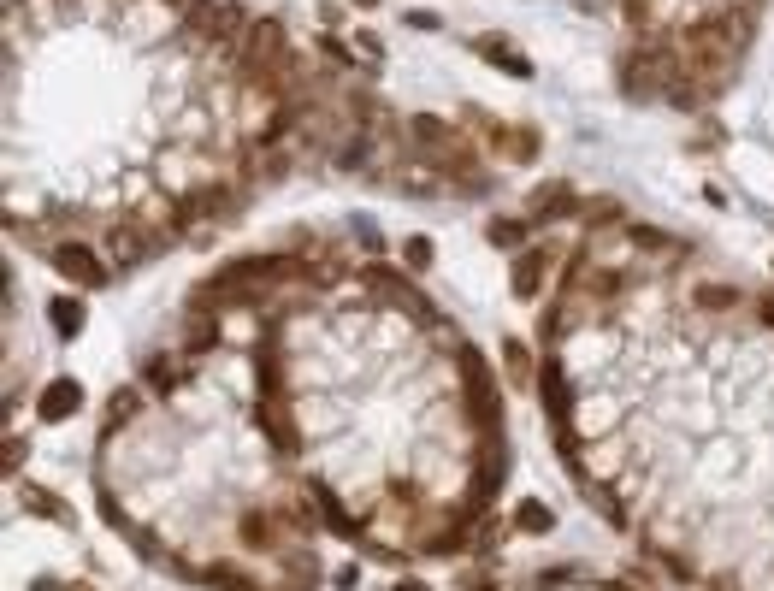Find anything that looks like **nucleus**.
I'll use <instances>...</instances> for the list:
<instances>
[{
  "instance_id": "1",
  "label": "nucleus",
  "mask_w": 774,
  "mask_h": 591,
  "mask_svg": "<svg viewBox=\"0 0 774 591\" xmlns=\"http://www.w3.org/2000/svg\"><path fill=\"white\" fill-rule=\"evenodd\" d=\"M160 243H172V237H166V225H148V219H136V213H125V219H113V225H107V255L119 261V272L148 266V255H154Z\"/></svg>"
},
{
  "instance_id": "2",
  "label": "nucleus",
  "mask_w": 774,
  "mask_h": 591,
  "mask_svg": "<svg viewBox=\"0 0 774 591\" xmlns=\"http://www.w3.org/2000/svg\"><path fill=\"white\" fill-rule=\"evenodd\" d=\"M48 266L60 272V278L71 284V290H77V296H83V290H107V284H113V266L101 261L89 243H77V237L54 243V249H48Z\"/></svg>"
},
{
  "instance_id": "3",
  "label": "nucleus",
  "mask_w": 774,
  "mask_h": 591,
  "mask_svg": "<svg viewBox=\"0 0 774 591\" xmlns=\"http://www.w3.org/2000/svg\"><path fill=\"white\" fill-rule=\"evenodd\" d=\"M556 243H526L515 261H509V290H515L520 302H538L544 296V284H550V272H556Z\"/></svg>"
},
{
  "instance_id": "4",
  "label": "nucleus",
  "mask_w": 774,
  "mask_h": 591,
  "mask_svg": "<svg viewBox=\"0 0 774 591\" xmlns=\"http://www.w3.org/2000/svg\"><path fill=\"white\" fill-rule=\"evenodd\" d=\"M461 379H467V408H473L479 432L503 426V396H497V385H491V373H485V361H479L473 349H461Z\"/></svg>"
},
{
  "instance_id": "5",
  "label": "nucleus",
  "mask_w": 774,
  "mask_h": 591,
  "mask_svg": "<svg viewBox=\"0 0 774 591\" xmlns=\"http://www.w3.org/2000/svg\"><path fill=\"white\" fill-rule=\"evenodd\" d=\"M526 219H580V190L568 178H550V184H532L526 190Z\"/></svg>"
},
{
  "instance_id": "6",
  "label": "nucleus",
  "mask_w": 774,
  "mask_h": 591,
  "mask_svg": "<svg viewBox=\"0 0 774 591\" xmlns=\"http://www.w3.org/2000/svg\"><path fill=\"white\" fill-rule=\"evenodd\" d=\"M538 396H544L550 420H556V426H568V414H574V391H568V373H562V355H556V349H544V367H538Z\"/></svg>"
},
{
  "instance_id": "7",
  "label": "nucleus",
  "mask_w": 774,
  "mask_h": 591,
  "mask_svg": "<svg viewBox=\"0 0 774 591\" xmlns=\"http://www.w3.org/2000/svg\"><path fill=\"white\" fill-rule=\"evenodd\" d=\"M461 125L455 119H444V113H408V142L420 148V154H444V148H455L461 142Z\"/></svg>"
},
{
  "instance_id": "8",
  "label": "nucleus",
  "mask_w": 774,
  "mask_h": 591,
  "mask_svg": "<svg viewBox=\"0 0 774 591\" xmlns=\"http://www.w3.org/2000/svg\"><path fill=\"white\" fill-rule=\"evenodd\" d=\"M184 379H190V355H148L142 361V385L154 396H178Z\"/></svg>"
},
{
  "instance_id": "9",
  "label": "nucleus",
  "mask_w": 774,
  "mask_h": 591,
  "mask_svg": "<svg viewBox=\"0 0 774 591\" xmlns=\"http://www.w3.org/2000/svg\"><path fill=\"white\" fill-rule=\"evenodd\" d=\"M621 290H627V272L621 266H591L580 278V308H615Z\"/></svg>"
},
{
  "instance_id": "10",
  "label": "nucleus",
  "mask_w": 774,
  "mask_h": 591,
  "mask_svg": "<svg viewBox=\"0 0 774 591\" xmlns=\"http://www.w3.org/2000/svg\"><path fill=\"white\" fill-rule=\"evenodd\" d=\"M219 343H225L219 314H201V308H190V314H184V355H190V361H201V355H213Z\"/></svg>"
},
{
  "instance_id": "11",
  "label": "nucleus",
  "mask_w": 774,
  "mask_h": 591,
  "mask_svg": "<svg viewBox=\"0 0 774 591\" xmlns=\"http://www.w3.org/2000/svg\"><path fill=\"white\" fill-rule=\"evenodd\" d=\"M260 426H266V438L284 450V456H296V420H290V402L284 396H260Z\"/></svg>"
},
{
  "instance_id": "12",
  "label": "nucleus",
  "mask_w": 774,
  "mask_h": 591,
  "mask_svg": "<svg viewBox=\"0 0 774 591\" xmlns=\"http://www.w3.org/2000/svg\"><path fill=\"white\" fill-rule=\"evenodd\" d=\"M473 54H479V60H491V66H503L509 77H520V83L532 77V60L520 54L509 36H473Z\"/></svg>"
},
{
  "instance_id": "13",
  "label": "nucleus",
  "mask_w": 774,
  "mask_h": 591,
  "mask_svg": "<svg viewBox=\"0 0 774 591\" xmlns=\"http://www.w3.org/2000/svg\"><path fill=\"white\" fill-rule=\"evenodd\" d=\"M373 154H379V131H349L331 148V166H337V172H367Z\"/></svg>"
},
{
  "instance_id": "14",
  "label": "nucleus",
  "mask_w": 774,
  "mask_h": 591,
  "mask_svg": "<svg viewBox=\"0 0 774 591\" xmlns=\"http://www.w3.org/2000/svg\"><path fill=\"white\" fill-rule=\"evenodd\" d=\"M48 326H54V337H65V343L89 326V308H83V296H77V290H65V296L48 302Z\"/></svg>"
},
{
  "instance_id": "15",
  "label": "nucleus",
  "mask_w": 774,
  "mask_h": 591,
  "mask_svg": "<svg viewBox=\"0 0 774 591\" xmlns=\"http://www.w3.org/2000/svg\"><path fill=\"white\" fill-rule=\"evenodd\" d=\"M36 408H42V420H54V426H60V420H71V414L83 408V385H77V379H54V385L42 391Z\"/></svg>"
},
{
  "instance_id": "16",
  "label": "nucleus",
  "mask_w": 774,
  "mask_h": 591,
  "mask_svg": "<svg viewBox=\"0 0 774 591\" xmlns=\"http://www.w3.org/2000/svg\"><path fill=\"white\" fill-rule=\"evenodd\" d=\"M739 302H745L739 284H698V290H692V308H704V314H727V308H739Z\"/></svg>"
},
{
  "instance_id": "17",
  "label": "nucleus",
  "mask_w": 774,
  "mask_h": 591,
  "mask_svg": "<svg viewBox=\"0 0 774 591\" xmlns=\"http://www.w3.org/2000/svg\"><path fill=\"white\" fill-rule=\"evenodd\" d=\"M526 231H532V219H485V243L491 249H526Z\"/></svg>"
},
{
  "instance_id": "18",
  "label": "nucleus",
  "mask_w": 774,
  "mask_h": 591,
  "mask_svg": "<svg viewBox=\"0 0 774 591\" xmlns=\"http://www.w3.org/2000/svg\"><path fill=\"white\" fill-rule=\"evenodd\" d=\"M237 532H243V544H249V550H278V521H272L266 509H249Z\"/></svg>"
},
{
  "instance_id": "19",
  "label": "nucleus",
  "mask_w": 774,
  "mask_h": 591,
  "mask_svg": "<svg viewBox=\"0 0 774 591\" xmlns=\"http://www.w3.org/2000/svg\"><path fill=\"white\" fill-rule=\"evenodd\" d=\"M621 24L633 30V36H656L662 24H656V0H621Z\"/></svg>"
},
{
  "instance_id": "20",
  "label": "nucleus",
  "mask_w": 774,
  "mask_h": 591,
  "mask_svg": "<svg viewBox=\"0 0 774 591\" xmlns=\"http://www.w3.org/2000/svg\"><path fill=\"white\" fill-rule=\"evenodd\" d=\"M136 408H142V391H136V385H113V396H107V420L125 426V420H136Z\"/></svg>"
},
{
  "instance_id": "21",
  "label": "nucleus",
  "mask_w": 774,
  "mask_h": 591,
  "mask_svg": "<svg viewBox=\"0 0 774 591\" xmlns=\"http://www.w3.org/2000/svg\"><path fill=\"white\" fill-rule=\"evenodd\" d=\"M349 48H355V60H361V71H367V77L385 66V42H379L373 30H355V42H349Z\"/></svg>"
},
{
  "instance_id": "22",
  "label": "nucleus",
  "mask_w": 774,
  "mask_h": 591,
  "mask_svg": "<svg viewBox=\"0 0 774 591\" xmlns=\"http://www.w3.org/2000/svg\"><path fill=\"white\" fill-rule=\"evenodd\" d=\"M538 148H544V136H538V125H515V142H509V160H515V166H532V160H538Z\"/></svg>"
},
{
  "instance_id": "23",
  "label": "nucleus",
  "mask_w": 774,
  "mask_h": 591,
  "mask_svg": "<svg viewBox=\"0 0 774 591\" xmlns=\"http://www.w3.org/2000/svg\"><path fill=\"white\" fill-rule=\"evenodd\" d=\"M201 580H207V586H219V591H255V580H249L243 568H231V562H213Z\"/></svg>"
},
{
  "instance_id": "24",
  "label": "nucleus",
  "mask_w": 774,
  "mask_h": 591,
  "mask_svg": "<svg viewBox=\"0 0 774 591\" xmlns=\"http://www.w3.org/2000/svg\"><path fill=\"white\" fill-rule=\"evenodd\" d=\"M621 219V201L615 196H597V201H580V225L591 231V225H615Z\"/></svg>"
},
{
  "instance_id": "25",
  "label": "nucleus",
  "mask_w": 774,
  "mask_h": 591,
  "mask_svg": "<svg viewBox=\"0 0 774 591\" xmlns=\"http://www.w3.org/2000/svg\"><path fill=\"white\" fill-rule=\"evenodd\" d=\"M314 503L325 509V521H331V532H343V538H355V521L343 515V503H337V491H325V485H314Z\"/></svg>"
},
{
  "instance_id": "26",
  "label": "nucleus",
  "mask_w": 774,
  "mask_h": 591,
  "mask_svg": "<svg viewBox=\"0 0 774 591\" xmlns=\"http://www.w3.org/2000/svg\"><path fill=\"white\" fill-rule=\"evenodd\" d=\"M432 255H438V249H432V237H402V266H408V272H426Z\"/></svg>"
},
{
  "instance_id": "27",
  "label": "nucleus",
  "mask_w": 774,
  "mask_h": 591,
  "mask_svg": "<svg viewBox=\"0 0 774 591\" xmlns=\"http://www.w3.org/2000/svg\"><path fill=\"white\" fill-rule=\"evenodd\" d=\"M503 361H509V373H515L520 385H526V379H538V373H532V349H526L520 337H509V343H503Z\"/></svg>"
},
{
  "instance_id": "28",
  "label": "nucleus",
  "mask_w": 774,
  "mask_h": 591,
  "mask_svg": "<svg viewBox=\"0 0 774 591\" xmlns=\"http://www.w3.org/2000/svg\"><path fill=\"white\" fill-rule=\"evenodd\" d=\"M18 497H24V509H36V515H48V521H65V509L54 503V491H42V485H24Z\"/></svg>"
},
{
  "instance_id": "29",
  "label": "nucleus",
  "mask_w": 774,
  "mask_h": 591,
  "mask_svg": "<svg viewBox=\"0 0 774 591\" xmlns=\"http://www.w3.org/2000/svg\"><path fill=\"white\" fill-rule=\"evenodd\" d=\"M515 526H520V532H550V526H556V515H550L544 503H520V509H515Z\"/></svg>"
},
{
  "instance_id": "30",
  "label": "nucleus",
  "mask_w": 774,
  "mask_h": 591,
  "mask_svg": "<svg viewBox=\"0 0 774 591\" xmlns=\"http://www.w3.org/2000/svg\"><path fill=\"white\" fill-rule=\"evenodd\" d=\"M627 237H633L639 249H650V255H662V249H674V237H668V231H656V225H627Z\"/></svg>"
},
{
  "instance_id": "31",
  "label": "nucleus",
  "mask_w": 774,
  "mask_h": 591,
  "mask_svg": "<svg viewBox=\"0 0 774 591\" xmlns=\"http://www.w3.org/2000/svg\"><path fill=\"white\" fill-rule=\"evenodd\" d=\"M402 24H408V30H420V36L444 30V18H438V12H426V6H408V12H402Z\"/></svg>"
},
{
  "instance_id": "32",
  "label": "nucleus",
  "mask_w": 774,
  "mask_h": 591,
  "mask_svg": "<svg viewBox=\"0 0 774 591\" xmlns=\"http://www.w3.org/2000/svg\"><path fill=\"white\" fill-rule=\"evenodd\" d=\"M24 456H30V444H24V438H6V473H18Z\"/></svg>"
},
{
  "instance_id": "33",
  "label": "nucleus",
  "mask_w": 774,
  "mask_h": 591,
  "mask_svg": "<svg viewBox=\"0 0 774 591\" xmlns=\"http://www.w3.org/2000/svg\"><path fill=\"white\" fill-rule=\"evenodd\" d=\"M751 308H757V320H763V326H774V290H763V296H751Z\"/></svg>"
},
{
  "instance_id": "34",
  "label": "nucleus",
  "mask_w": 774,
  "mask_h": 591,
  "mask_svg": "<svg viewBox=\"0 0 774 591\" xmlns=\"http://www.w3.org/2000/svg\"><path fill=\"white\" fill-rule=\"evenodd\" d=\"M349 6H361V12H373V6H379V0H349Z\"/></svg>"
},
{
  "instance_id": "35",
  "label": "nucleus",
  "mask_w": 774,
  "mask_h": 591,
  "mask_svg": "<svg viewBox=\"0 0 774 591\" xmlns=\"http://www.w3.org/2000/svg\"><path fill=\"white\" fill-rule=\"evenodd\" d=\"M396 591H426V586H420V580H408V586H396Z\"/></svg>"
},
{
  "instance_id": "36",
  "label": "nucleus",
  "mask_w": 774,
  "mask_h": 591,
  "mask_svg": "<svg viewBox=\"0 0 774 591\" xmlns=\"http://www.w3.org/2000/svg\"><path fill=\"white\" fill-rule=\"evenodd\" d=\"M60 591H89V586H60Z\"/></svg>"
}]
</instances>
